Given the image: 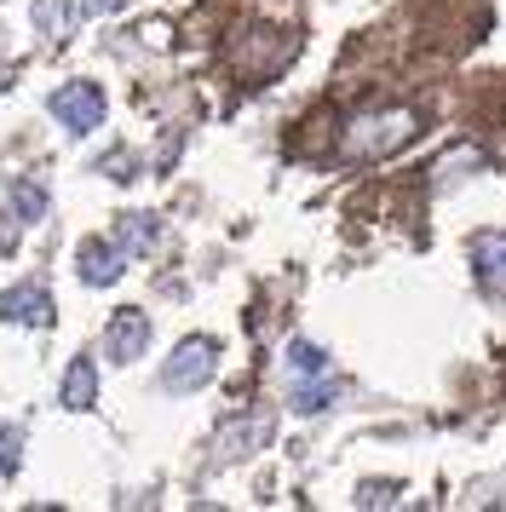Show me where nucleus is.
<instances>
[{"label":"nucleus","mask_w":506,"mask_h":512,"mask_svg":"<svg viewBox=\"0 0 506 512\" xmlns=\"http://www.w3.org/2000/svg\"><path fill=\"white\" fill-rule=\"evenodd\" d=\"M121 271H127V248L115 236H87L75 248V277L87 288H110V282H121Z\"/></svg>","instance_id":"5"},{"label":"nucleus","mask_w":506,"mask_h":512,"mask_svg":"<svg viewBox=\"0 0 506 512\" xmlns=\"http://www.w3.org/2000/svg\"><path fill=\"white\" fill-rule=\"evenodd\" d=\"M271 438V420H236L219 432V461H236V455H248V443H265Z\"/></svg>","instance_id":"10"},{"label":"nucleus","mask_w":506,"mask_h":512,"mask_svg":"<svg viewBox=\"0 0 506 512\" xmlns=\"http://www.w3.org/2000/svg\"><path fill=\"white\" fill-rule=\"evenodd\" d=\"M414 133H420V116L414 110H368V116H357L340 133V150L357 156V162H380L391 150H403Z\"/></svg>","instance_id":"1"},{"label":"nucleus","mask_w":506,"mask_h":512,"mask_svg":"<svg viewBox=\"0 0 506 512\" xmlns=\"http://www.w3.org/2000/svg\"><path fill=\"white\" fill-rule=\"evenodd\" d=\"M472 167H483V150H455V156H443V162L432 167V190H449V185H460Z\"/></svg>","instance_id":"14"},{"label":"nucleus","mask_w":506,"mask_h":512,"mask_svg":"<svg viewBox=\"0 0 506 512\" xmlns=\"http://www.w3.org/2000/svg\"><path fill=\"white\" fill-rule=\"evenodd\" d=\"M12 219L18 225H41L46 219V190L35 179H12Z\"/></svg>","instance_id":"13"},{"label":"nucleus","mask_w":506,"mask_h":512,"mask_svg":"<svg viewBox=\"0 0 506 512\" xmlns=\"http://www.w3.org/2000/svg\"><path fill=\"white\" fill-rule=\"evenodd\" d=\"M334 397H340V386L322 374L317 386L311 380H294V392H288V403H294V415H322V409H334Z\"/></svg>","instance_id":"11"},{"label":"nucleus","mask_w":506,"mask_h":512,"mask_svg":"<svg viewBox=\"0 0 506 512\" xmlns=\"http://www.w3.org/2000/svg\"><path fill=\"white\" fill-rule=\"evenodd\" d=\"M144 351H150V311L121 305V311L110 317V328H104V357L127 369V363H138Z\"/></svg>","instance_id":"4"},{"label":"nucleus","mask_w":506,"mask_h":512,"mask_svg":"<svg viewBox=\"0 0 506 512\" xmlns=\"http://www.w3.org/2000/svg\"><path fill=\"white\" fill-rule=\"evenodd\" d=\"M397 501H403V484H386V478L357 484V507H397Z\"/></svg>","instance_id":"16"},{"label":"nucleus","mask_w":506,"mask_h":512,"mask_svg":"<svg viewBox=\"0 0 506 512\" xmlns=\"http://www.w3.org/2000/svg\"><path fill=\"white\" fill-rule=\"evenodd\" d=\"M23 466V432L18 426H0V478H12Z\"/></svg>","instance_id":"17"},{"label":"nucleus","mask_w":506,"mask_h":512,"mask_svg":"<svg viewBox=\"0 0 506 512\" xmlns=\"http://www.w3.org/2000/svg\"><path fill=\"white\" fill-rule=\"evenodd\" d=\"M81 6V18H110V12H121L127 0H75Z\"/></svg>","instance_id":"19"},{"label":"nucleus","mask_w":506,"mask_h":512,"mask_svg":"<svg viewBox=\"0 0 506 512\" xmlns=\"http://www.w3.org/2000/svg\"><path fill=\"white\" fill-rule=\"evenodd\" d=\"M115 242H121L127 254H150V248H156V213H127V219L115 225Z\"/></svg>","instance_id":"12"},{"label":"nucleus","mask_w":506,"mask_h":512,"mask_svg":"<svg viewBox=\"0 0 506 512\" xmlns=\"http://www.w3.org/2000/svg\"><path fill=\"white\" fill-rule=\"evenodd\" d=\"M0 317L18 328H52V294H46L41 282H18V288H6V300H0Z\"/></svg>","instance_id":"6"},{"label":"nucleus","mask_w":506,"mask_h":512,"mask_svg":"<svg viewBox=\"0 0 506 512\" xmlns=\"http://www.w3.org/2000/svg\"><path fill=\"white\" fill-rule=\"evenodd\" d=\"M288 369H294V380H322L328 374V351L311 346V340H294L288 346Z\"/></svg>","instance_id":"15"},{"label":"nucleus","mask_w":506,"mask_h":512,"mask_svg":"<svg viewBox=\"0 0 506 512\" xmlns=\"http://www.w3.org/2000/svg\"><path fill=\"white\" fill-rule=\"evenodd\" d=\"M58 403L75 409V415H87L92 403H98V363H92V357H75V363L64 369V392H58Z\"/></svg>","instance_id":"8"},{"label":"nucleus","mask_w":506,"mask_h":512,"mask_svg":"<svg viewBox=\"0 0 506 512\" xmlns=\"http://www.w3.org/2000/svg\"><path fill=\"white\" fill-rule=\"evenodd\" d=\"M98 173H110L115 185H133V179H138V156H133V150H110V156L98 162Z\"/></svg>","instance_id":"18"},{"label":"nucleus","mask_w":506,"mask_h":512,"mask_svg":"<svg viewBox=\"0 0 506 512\" xmlns=\"http://www.w3.org/2000/svg\"><path fill=\"white\" fill-rule=\"evenodd\" d=\"M213 374H219V340L190 334V340H179L173 357L161 363V386H167L173 397H184V392H202Z\"/></svg>","instance_id":"2"},{"label":"nucleus","mask_w":506,"mask_h":512,"mask_svg":"<svg viewBox=\"0 0 506 512\" xmlns=\"http://www.w3.org/2000/svg\"><path fill=\"white\" fill-rule=\"evenodd\" d=\"M46 110H52V121L64 127V133H75V139H87V133H98L104 127V87L98 81H69V87H58V93L46 98Z\"/></svg>","instance_id":"3"},{"label":"nucleus","mask_w":506,"mask_h":512,"mask_svg":"<svg viewBox=\"0 0 506 512\" xmlns=\"http://www.w3.org/2000/svg\"><path fill=\"white\" fill-rule=\"evenodd\" d=\"M75 0H35L29 6V18H35V35H41L46 47H64L69 41V24H75Z\"/></svg>","instance_id":"9"},{"label":"nucleus","mask_w":506,"mask_h":512,"mask_svg":"<svg viewBox=\"0 0 506 512\" xmlns=\"http://www.w3.org/2000/svg\"><path fill=\"white\" fill-rule=\"evenodd\" d=\"M472 265H478L483 294H495V300L506 305V231H501V236H478V248H472Z\"/></svg>","instance_id":"7"}]
</instances>
